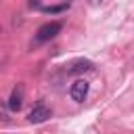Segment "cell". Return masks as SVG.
I'll use <instances>...</instances> for the list:
<instances>
[{"instance_id":"cell-4","label":"cell","mask_w":134,"mask_h":134,"mask_svg":"<svg viewBox=\"0 0 134 134\" xmlns=\"http://www.w3.org/2000/svg\"><path fill=\"white\" fill-rule=\"evenodd\" d=\"M6 105H8L10 111H19V109H21V105H23V90H21V86H15V88H13Z\"/></svg>"},{"instance_id":"cell-1","label":"cell","mask_w":134,"mask_h":134,"mask_svg":"<svg viewBox=\"0 0 134 134\" xmlns=\"http://www.w3.org/2000/svg\"><path fill=\"white\" fill-rule=\"evenodd\" d=\"M59 31H61V23H59V21L44 23V25L38 29V34H36V42H38V44H40V42H48V40H52Z\"/></svg>"},{"instance_id":"cell-5","label":"cell","mask_w":134,"mask_h":134,"mask_svg":"<svg viewBox=\"0 0 134 134\" xmlns=\"http://www.w3.org/2000/svg\"><path fill=\"white\" fill-rule=\"evenodd\" d=\"M88 69H92V63H90V61H86V59L73 61V63L67 67V71H69V73H84V71H88Z\"/></svg>"},{"instance_id":"cell-6","label":"cell","mask_w":134,"mask_h":134,"mask_svg":"<svg viewBox=\"0 0 134 134\" xmlns=\"http://www.w3.org/2000/svg\"><path fill=\"white\" fill-rule=\"evenodd\" d=\"M90 2H98V0H90Z\"/></svg>"},{"instance_id":"cell-2","label":"cell","mask_w":134,"mask_h":134,"mask_svg":"<svg viewBox=\"0 0 134 134\" xmlns=\"http://www.w3.org/2000/svg\"><path fill=\"white\" fill-rule=\"evenodd\" d=\"M50 115H52V113H50V109H48L46 105L38 103V105L27 113V121H29V124H42V121H46Z\"/></svg>"},{"instance_id":"cell-3","label":"cell","mask_w":134,"mask_h":134,"mask_svg":"<svg viewBox=\"0 0 134 134\" xmlns=\"http://www.w3.org/2000/svg\"><path fill=\"white\" fill-rule=\"evenodd\" d=\"M88 82L86 80H75L73 84H71V88H69V96L75 100V103H82L86 96H88Z\"/></svg>"},{"instance_id":"cell-7","label":"cell","mask_w":134,"mask_h":134,"mask_svg":"<svg viewBox=\"0 0 134 134\" xmlns=\"http://www.w3.org/2000/svg\"><path fill=\"white\" fill-rule=\"evenodd\" d=\"M65 2H69V0H65Z\"/></svg>"}]
</instances>
